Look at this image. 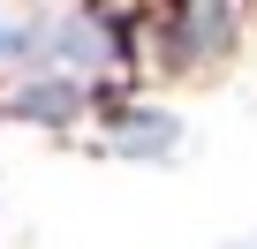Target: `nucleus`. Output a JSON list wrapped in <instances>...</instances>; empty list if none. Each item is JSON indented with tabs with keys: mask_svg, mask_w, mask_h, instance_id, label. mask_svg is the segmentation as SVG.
<instances>
[{
	"mask_svg": "<svg viewBox=\"0 0 257 249\" xmlns=\"http://www.w3.org/2000/svg\"><path fill=\"white\" fill-rule=\"evenodd\" d=\"M83 98H76V83H23V98H16V113L23 121H68Z\"/></svg>",
	"mask_w": 257,
	"mask_h": 249,
	"instance_id": "obj_2",
	"label": "nucleus"
},
{
	"mask_svg": "<svg viewBox=\"0 0 257 249\" xmlns=\"http://www.w3.org/2000/svg\"><path fill=\"white\" fill-rule=\"evenodd\" d=\"M53 53H61V61H106V38H98L91 23H61V31H53Z\"/></svg>",
	"mask_w": 257,
	"mask_h": 249,
	"instance_id": "obj_3",
	"label": "nucleus"
},
{
	"mask_svg": "<svg viewBox=\"0 0 257 249\" xmlns=\"http://www.w3.org/2000/svg\"><path fill=\"white\" fill-rule=\"evenodd\" d=\"M113 144H121V159H174L182 121L159 113V106H128V113L113 121Z\"/></svg>",
	"mask_w": 257,
	"mask_h": 249,
	"instance_id": "obj_1",
	"label": "nucleus"
},
{
	"mask_svg": "<svg viewBox=\"0 0 257 249\" xmlns=\"http://www.w3.org/2000/svg\"><path fill=\"white\" fill-rule=\"evenodd\" d=\"M31 46H38V31H31V23H8V16H0V61H23Z\"/></svg>",
	"mask_w": 257,
	"mask_h": 249,
	"instance_id": "obj_4",
	"label": "nucleus"
}]
</instances>
